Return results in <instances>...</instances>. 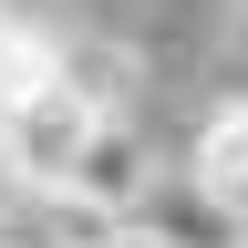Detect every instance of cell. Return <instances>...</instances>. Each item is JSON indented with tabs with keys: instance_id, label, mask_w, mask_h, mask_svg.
Returning <instances> with one entry per match:
<instances>
[{
	"instance_id": "5b68a950",
	"label": "cell",
	"mask_w": 248,
	"mask_h": 248,
	"mask_svg": "<svg viewBox=\"0 0 248 248\" xmlns=\"http://www.w3.org/2000/svg\"><path fill=\"white\" fill-rule=\"evenodd\" d=\"M186 176H197L207 197L248 228V104H217V114L197 124V155H186Z\"/></svg>"
},
{
	"instance_id": "277c9868",
	"label": "cell",
	"mask_w": 248,
	"mask_h": 248,
	"mask_svg": "<svg viewBox=\"0 0 248 248\" xmlns=\"http://www.w3.org/2000/svg\"><path fill=\"white\" fill-rule=\"evenodd\" d=\"M73 186H83V197H104V207H124V217H135V197L155 186V155L135 145V124H124V114H104V124H93V145H83V166H73Z\"/></svg>"
},
{
	"instance_id": "3957f363",
	"label": "cell",
	"mask_w": 248,
	"mask_h": 248,
	"mask_svg": "<svg viewBox=\"0 0 248 248\" xmlns=\"http://www.w3.org/2000/svg\"><path fill=\"white\" fill-rule=\"evenodd\" d=\"M135 228H155L166 248H248V228L207 197L197 176H155L145 197H135Z\"/></svg>"
},
{
	"instance_id": "7a4b0ae2",
	"label": "cell",
	"mask_w": 248,
	"mask_h": 248,
	"mask_svg": "<svg viewBox=\"0 0 248 248\" xmlns=\"http://www.w3.org/2000/svg\"><path fill=\"white\" fill-rule=\"evenodd\" d=\"M135 217L83 197V186H11L0 197V248H114Z\"/></svg>"
},
{
	"instance_id": "6da1fadb",
	"label": "cell",
	"mask_w": 248,
	"mask_h": 248,
	"mask_svg": "<svg viewBox=\"0 0 248 248\" xmlns=\"http://www.w3.org/2000/svg\"><path fill=\"white\" fill-rule=\"evenodd\" d=\"M104 114H114V104H104V93H83L73 52H62V73L31 93V104L0 114V166H11V186H73V166H83V145H93V124H104Z\"/></svg>"
},
{
	"instance_id": "8992f818",
	"label": "cell",
	"mask_w": 248,
	"mask_h": 248,
	"mask_svg": "<svg viewBox=\"0 0 248 248\" xmlns=\"http://www.w3.org/2000/svg\"><path fill=\"white\" fill-rule=\"evenodd\" d=\"M62 52H73V42H52L42 21H21L11 0H0V114H11V104H31V93L62 73Z\"/></svg>"
},
{
	"instance_id": "52a82bcc",
	"label": "cell",
	"mask_w": 248,
	"mask_h": 248,
	"mask_svg": "<svg viewBox=\"0 0 248 248\" xmlns=\"http://www.w3.org/2000/svg\"><path fill=\"white\" fill-rule=\"evenodd\" d=\"M114 248H166V238H155V228H124V238H114Z\"/></svg>"
}]
</instances>
